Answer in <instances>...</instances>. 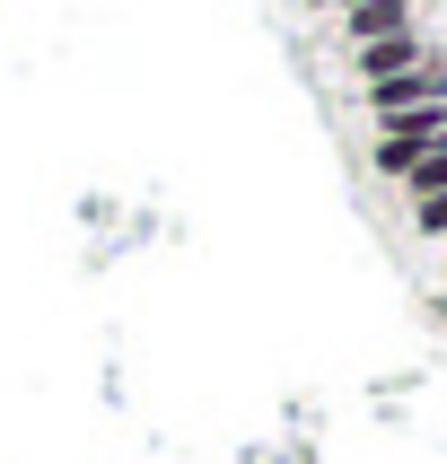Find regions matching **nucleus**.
<instances>
[{
  "mask_svg": "<svg viewBox=\"0 0 447 464\" xmlns=\"http://www.w3.org/2000/svg\"><path fill=\"white\" fill-rule=\"evenodd\" d=\"M439 140H447V105H403V114H377V150L368 158H377V176L394 184L421 150H439Z\"/></svg>",
  "mask_w": 447,
  "mask_h": 464,
  "instance_id": "f257e3e1",
  "label": "nucleus"
},
{
  "mask_svg": "<svg viewBox=\"0 0 447 464\" xmlns=\"http://www.w3.org/2000/svg\"><path fill=\"white\" fill-rule=\"evenodd\" d=\"M430 35H421V26H403V35H377V44H351V79H360V88H377V79H394V71H421V62H430Z\"/></svg>",
  "mask_w": 447,
  "mask_h": 464,
  "instance_id": "f03ea898",
  "label": "nucleus"
},
{
  "mask_svg": "<svg viewBox=\"0 0 447 464\" xmlns=\"http://www.w3.org/2000/svg\"><path fill=\"white\" fill-rule=\"evenodd\" d=\"M403 105H447V53H430L421 71H394L368 88V114H403Z\"/></svg>",
  "mask_w": 447,
  "mask_h": 464,
  "instance_id": "7ed1b4c3",
  "label": "nucleus"
},
{
  "mask_svg": "<svg viewBox=\"0 0 447 464\" xmlns=\"http://www.w3.org/2000/svg\"><path fill=\"white\" fill-rule=\"evenodd\" d=\"M342 44H377V35H403L421 26V0H360V9H342Z\"/></svg>",
  "mask_w": 447,
  "mask_h": 464,
  "instance_id": "20e7f679",
  "label": "nucleus"
},
{
  "mask_svg": "<svg viewBox=\"0 0 447 464\" xmlns=\"http://www.w3.org/2000/svg\"><path fill=\"white\" fill-rule=\"evenodd\" d=\"M394 184H403V202H430V193H447V140H439V150H421Z\"/></svg>",
  "mask_w": 447,
  "mask_h": 464,
  "instance_id": "39448f33",
  "label": "nucleus"
},
{
  "mask_svg": "<svg viewBox=\"0 0 447 464\" xmlns=\"http://www.w3.org/2000/svg\"><path fill=\"white\" fill-rule=\"evenodd\" d=\"M413 228L430 237V246H439V237H447V193H430V202H413Z\"/></svg>",
  "mask_w": 447,
  "mask_h": 464,
  "instance_id": "423d86ee",
  "label": "nucleus"
},
{
  "mask_svg": "<svg viewBox=\"0 0 447 464\" xmlns=\"http://www.w3.org/2000/svg\"><path fill=\"white\" fill-rule=\"evenodd\" d=\"M316 18H342V9H360V0H307Z\"/></svg>",
  "mask_w": 447,
  "mask_h": 464,
  "instance_id": "0eeeda50",
  "label": "nucleus"
},
{
  "mask_svg": "<svg viewBox=\"0 0 447 464\" xmlns=\"http://www.w3.org/2000/svg\"><path fill=\"white\" fill-rule=\"evenodd\" d=\"M439 315H447V289H439Z\"/></svg>",
  "mask_w": 447,
  "mask_h": 464,
  "instance_id": "6e6552de",
  "label": "nucleus"
},
{
  "mask_svg": "<svg viewBox=\"0 0 447 464\" xmlns=\"http://www.w3.org/2000/svg\"><path fill=\"white\" fill-rule=\"evenodd\" d=\"M439 246H447V237H439Z\"/></svg>",
  "mask_w": 447,
  "mask_h": 464,
  "instance_id": "1a4fd4ad",
  "label": "nucleus"
}]
</instances>
